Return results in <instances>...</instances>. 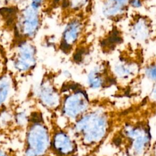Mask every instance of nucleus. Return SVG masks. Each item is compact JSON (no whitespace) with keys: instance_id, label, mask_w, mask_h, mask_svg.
<instances>
[{"instance_id":"nucleus-1","label":"nucleus","mask_w":156,"mask_h":156,"mask_svg":"<svg viewBox=\"0 0 156 156\" xmlns=\"http://www.w3.org/2000/svg\"><path fill=\"white\" fill-rule=\"evenodd\" d=\"M27 122L24 133L22 156H46L50 150V129L42 108L29 102Z\"/></svg>"},{"instance_id":"nucleus-2","label":"nucleus","mask_w":156,"mask_h":156,"mask_svg":"<svg viewBox=\"0 0 156 156\" xmlns=\"http://www.w3.org/2000/svg\"><path fill=\"white\" fill-rule=\"evenodd\" d=\"M55 77L56 74L52 71H45L37 85L29 91L26 101L36 104L49 114L57 113L62 95Z\"/></svg>"},{"instance_id":"nucleus-3","label":"nucleus","mask_w":156,"mask_h":156,"mask_svg":"<svg viewBox=\"0 0 156 156\" xmlns=\"http://www.w3.org/2000/svg\"><path fill=\"white\" fill-rule=\"evenodd\" d=\"M109 121L107 115L101 111L85 113L76 120L73 130L79 136L83 144L93 145L100 143L107 133Z\"/></svg>"},{"instance_id":"nucleus-4","label":"nucleus","mask_w":156,"mask_h":156,"mask_svg":"<svg viewBox=\"0 0 156 156\" xmlns=\"http://www.w3.org/2000/svg\"><path fill=\"white\" fill-rule=\"evenodd\" d=\"M37 65V48L29 39H23L16 44L7 61L8 69L19 82L31 76Z\"/></svg>"},{"instance_id":"nucleus-5","label":"nucleus","mask_w":156,"mask_h":156,"mask_svg":"<svg viewBox=\"0 0 156 156\" xmlns=\"http://www.w3.org/2000/svg\"><path fill=\"white\" fill-rule=\"evenodd\" d=\"M62 99L58 112L68 121H75L85 114L89 107L87 94L78 88H71V84L63 83L60 88Z\"/></svg>"},{"instance_id":"nucleus-6","label":"nucleus","mask_w":156,"mask_h":156,"mask_svg":"<svg viewBox=\"0 0 156 156\" xmlns=\"http://www.w3.org/2000/svg\"><path fill=\"white\" fill-rule=\"evenodd\" d=\"M88 20L87 11L68 18L62 33L59 44L62 52L70 53L83 41Z\"/></svg>"},{"instance_id":"nucleus-7","label":"nucleus","mask_w":156,"mask_h":156,"mask_svg":"<svg viewBox=\"0 0 156 156\" xmlns=\"http://www.w3.org/2000/svg\"><path fill=\"white\" fill-rule=\"evenodd\" d=\"M57 113L47 118L50 129L49 154L52 156H71L76 154L77 146L68 130L58 122Z\"/></svg>"},{"instance_id":"nucleus-8","label":"nucleus","mask_w":156,"mask_h":156,"mask_svg":"<svg viewBox=\"0 0 156 156\" xmlns=\"http://www.w3.org/2000/svg\"><path fill=\"white\" fill-rule=\"evenodd\" d=\"M127 29L130 38L138 43H146L156 37V29L152 20L136 10L129 16Z\"/></svg>"},{"instance_id":"nucleus-9","label":"nucleus","mask_w":156,"mask_h":156,"mask_svg":"<svg viewBox=\"0 0 156 156\" xmlns=\"http://www.w3.org/2000/svg\"><path fill=\"white\" fill-rule=\"evenodd\" d=\"M41 26L40 9L30 4L25 7L18 15L16 28L24 39L31 40L38 33Z\"/></svg>"},{"instance_id":"nucleus-10","label":"nucleus","mask_w":156,"mask_h":156,"mask_svg":"<svg viewBox=\"0 0 156 156\" xmlns=\"http://www.w3.org/2000/svg\"><path fill=\"white\" fill-rule=\"evenodd\" d=\"M21 102L16 99L0 110V136L10 137L22 133L18 122V112Z\"/></svg>"},{"instance_id":"nucleus-11","label":"nucleus","mask_w":156,"mask_h":156,"mask_svg":"<svg viewBox=\"0 0 156 156\" xmlns=\"http://www.w3.org/2000/svg\"><path fill=\"white\" fill-rule=\"evenodd\" d=\"M132 0H99L102 16L113 23L120 22L128 16Z\"/></svg>"},{"instance_id":"nucleus-12","label":"nucleus","mask_w":156,"mask_h":156,"mask_svg":"<svg viewBox=\"0 0 156 156\" xmlns=\"http://www.w3.org/2000/svg\"><path fill=\"white\" fill-rule=\"evenodd\" d=\"M147 129L140 126H129L125 129V134L130 141V148L135 156L142 155L149 147L151 136Z\"/></svg>"},{"instance_id":"nucleus-13","label":"nucleus","mask_w":156,"mask_h":156,"mask_svg":"<svg viewBox=\"0 0 156 156\" xmlns=\"http://www.w3.org/2000/svg\"><path fill=\"white\" fill-rule=\"evenodd\" d=\"M19 83L8 68L0 76V110L16 99Z\"/></svg>"},{"instance_id":"nucleus-14","label":"nucleus","mask_w":156,"mask_h":156,"mask_svg":"<svg viewBox=\"0 0 156 156\" xmlns=\"http://www.w3.org/2000/svg\"><path fill=\"white\" fill-rule=\"evenodd\" d=\"M138 65L131 58L121 56L112 68L114 75L120 79H127L134 76L138 71Z\"/></svg>"},{"instance_id":"nucleus-15","label":"nucleus","mask_w":156,"mask_h":156,"mask_svg":"<svg viewBox=\"0 0 156 156\" xmlns=\"http://www.w3.org/2000/svg\"><path fill=\"white\" fill-rule=\"evenodd\" d=\"M106 63H101L94 66L87 74V82L88 87L93 90L101 88L105 85Z\"/></svg>"},{"instance_id":"nucleus-16","label":"nucleus","mask_w":156,"mask_h":156,"mask_svg":"<svg viewBox=\"0 0 156 156\" xmlns=\"http://www.w3.org/2000/svg\"><path fill=\"white\" fill-rule=\"evenodd\" d=\"M91 0H65L66 9L69 13L68 18L87 12Z\"/></svg>"},{"instance_id":"nucleus-17","label":"nucleus","mask_w":156,"mask_h":156,"mask_svg":"<svg viewBox=\"0 0 156 156\" xmlns=\"http://www.w3.org/2000/svg\"><path fill=\"white\" fill-rule=\"evenodd\" d=\"M144 74L148 79L156 82V58H153L146 65L144 68Z\"/></svg>"},{"instance_id":"nucleus-18","label":"nucleus","mask_w":156,"mask_h":156,"mask_svg":"<svg viewBox=\"0 0 156 156\" xmlns=\"http://www.w3.org/2000/svg\"><path fill=\"white\" fill-rule=\"evenodd\" d=\"M0 156H22V155L18 149L0 143Z\"/></svg>"},{"instance_id":"nucleus-19","label":"nucleus","mask_w":156,"mask_h":156,"mask_svg":"<svg viewBox=\"0 0 156 156\" xmlns=\"http://www.w3.org/2000/svg\"><path fill=\"white\" fill-rule=\"evenodd\" d=\"M44 0H30V2L29 4L35 9H40L41 6L44 4Z\"/></svg>"},{"instance_id":"nucleus-20","label":"nucleus","mask_w":156,"mask_h":156,"mask_svg":"<svg viewBox=\"0 0 156 156\" xmlns=\"http://www.w3.org/2000/svg\"><path fill=\"white\" fill-rule=\"evenodd\" d=\"M7 61L0 58V76L7 70Z\"/></svg>"},{"instance_id":"nucleus-21","label":"nucleus","mask_w":156,"mask_h":156,"mask_svg":"<svg viewBox=\"0 0 156 156\" xmlns=\"http://www.w3.org/2000/svg\"><path fill=\"white\" fill-rule=\"evenodd\" d=\"M150 97L152 100L156 101V82H154V84L152 86L150 93Z\"/></svg>"},{"instance_id":"nucleus-22","label":"nucleus","mask_w":156,"mask_h":156,"mask_svg":"<svg viewBox=\"0 0 156 156\" xmlns=\"http://www.w3.org/2000/svg\"><path fill=\"white\" fill-rule=\"evenodd\" d=\"M4 2L7 5H16L20 2H21L23 0H4Z\"/></svg>"},{"instance_id":"nucleus-23","label":"nucleus","mask_w":156,"mask_h":156,"mask_svg":"<svg viewBox=\"0 0 156 156\" xmlns=\"http://www.w3.org/2000/svg\"><path fill=\"white\" fill-rule=\"evenodd\" d=\"M46 156H52L51 154H48V155H46Z\"/></svg>"}]
</instances>
